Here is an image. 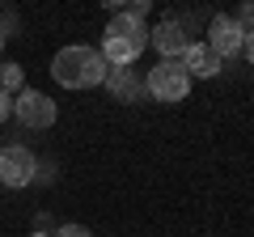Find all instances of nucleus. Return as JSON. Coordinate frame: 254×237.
<instances>
[{
	"mask_svg": "<svg viewBox=\"0 0 254 237\" xmlns=\"http://www.w3.org/2000/svg\"><path fill=\"white\" fill-rule=\"evenodd\" d=\"M0 51H4V34H0Z\"/></svg>",
	"mask_w": 254,
	"mask_h": 237,
	"instance_id": "obj_15",
	"label": "nucleus"
},
{
	"mask_svg": "<svg viewBox=\"0 0 254 237\" xmlns=\"http://www.w3.org/2000/svg\"><path fill=\"white\" fill-rule=\"evenodd\" d=\"M51 237H93V229L89 225H60Z\"/></svg>",
	"mask_w": 254,
	"mask_h": 237,
	"instance_id": "obj_10",
	"label": "nucleus"
},
{
	"mask_svg": "<svg viewBox=\"0 0 254 237\" xmlns=\"http://www.w3.org/2000/svg\"><path fill=\"white\" fill-rule=\"evenodd\" d=\"M242 38H246V30L237 26L229 13H216V17H212V26H208V47L220 55V59L242 55Z\"/></svg>",
	"mask_w": 254,
	"mask_h": 237,
	"instance_id": "obj_5",
	"label": "nucleus"
},
{
	"mask_svg": "<svg viewBox=\"0 0 254 237\" xmlns=\"http://www.w3.org/2000/svg\"><path fill=\"white\" fill-rule=\"evenodd\" d=\"M9 115H13V98H9V93H0V123H4Z\"/></svg>",
	"mask_w": 254,
	"mask_h": 237,
	"instance_id": "obj_12",
	"label": "nucleus"
},
{
	"mask_svg": "<svg viewBox=\"0 0 254 237\" xmlns=\"http://www.w3.org/2000/svg\"><path fill=\"white\" fill-rule=\"evenodd\" d=\"M30 237H51V233H38V229H34V233H30Z\"/></svg>",
	"mask_w": 254,
	"mask_h": 237,
	"instance_id": "obj_14",
	"label": "nucleus"
},
{
	"mask_svg": "<svg viewBox=\"0 0 254 237\" xmlns=\"http://www.w3.org/2000/svg\"><path fill=\"white\" fill-rule=\"evenodd\" d=\"M21 89H26V68L13 64V59H9V64H0V93H9V98H13V93H21Z\"/></svg>",
	"mask_w": 254,
	"mask_h": 237,
	"instance_id": "obj_9",
	"label": "nucleus"
},
{
	"mask_svg": "<svg viewBox=\"0 0 254 237\" xmlns=\"http://www.w3.org/2000/svg\"><path fill=\"white\" fill-rule=\"evenodd\" d=\"M110 72V64L102 59L98 47H64V51H55L51 59V76L64 85V89H93V85H102Z\"/></svg>",
	"mask_w": 254,
	"mask_h": 237,
	"instance_id": "obj_1",
	"label": "nucleus"
},
{
	"mask_svg": "<svg viewBox=\"0 0 254 237\" xmlns=\"http://www.w3.org/2000/svg\"><path fill=\"white\" fill-rule=\"evenodd\" d=\"M102 85H106V89L115 93L119 102H136V98H144V81H140L131 68H110Z\"/></svg>",
	"mask_w": 254,
	"mask_h": 237,
	"instance_id": "obj_8",
	"label": "nucleus"
},
{
	"mask_svg": "<svg viewBox=\"0 0 254 237\" xmlns=\"http://www.w3.org/2000/svg\"><path fill=\"white\" fill-rule=\"evenodd\" d=\"M34 174H38V157L30 153L26 144H9V148H0V186L21 191V186L34 182Z\"/></svg>",
	"mask_w": 254,
	"mask_h": 237,
	"instance_id": "obj_3",
	"label": "nucleus"
},
{
	"mask_svg": "<svg viewBox=\"0 0 254 237\" xmlns=\"http://www.w3.org/2000/svg\"><path fill=\"white\" fill-rule=\"evenodd\" d=\"M0 148H4V144H0Z\"/></svg>",
	"mask_w": 254,
	"mask_h": 237,
	"instance_id": "obj_16",
	"label": "nucleus"
},
{
	"mask_svg": "<svg viewBox=\"0 0 254 237\" xmlns=\"http://www.w3.org/2000/svg\"><path fill=\"white\" fill-rule=\"evenodd\" d=\"M144 93L153 102H182L190 93L187 68H182L178 59H161V64H153V68H148V76H144Z\"/></svg>",
	"mask_w": 254,
	"mask_h": 237,
	"instance_id": "obj_2",
	"label": "nucleus"
},
{
	"mask_svg": "<svg viewBox=\"0 0 254 237\" xmlns=\"http://www.w3.org/2000/svg\"><path fill=\"white\" fill-rule=\"evenodd\" d=\"M148 43L161 51V59H178L190 38H187V30H182V21H161L157 30H148Z\"/></svg>",
	"mask_w": 254,
	"mask_h": 237,
	"instance_id": "obj_7",
	"label": "nucleus"
},
{
	"mask_svg": "<svg viewBox=\"0 0 254 237\" xmlns=\"http://www.w3.org/2000/svg\"><path fill=\"white\" fill-rule=\"evenodd\" d=\"M178 64L187 68V76H190V81H195V76H203V81H212V76L220 72V64H225V59H220V55L212 51L208 43H187V51L178 55Z\"/></svg>",
	"mask_w": 254,
	"mask_h": 237,
	"instance_id": "obj_6",
	"label": "nucleus"
},
{
	"mask_svg": "<svg viewBox=\"0 0 254 237\" xmlns=\"http://www.w3.org/2000/svg\"><path fill=\"white\" fill-rule=\"evenodd\" d=\"M13 115H17L21 127L43 131V127H51L55 118H60V110H55V102L47 98V93H38V89H21L17 98H13Z\"/></svg>",
	"mask_w": 254,
	"mask_h": 237,
	"instance_id": "obj_4",
	"label": "nucleus"
},
{
	"mask_svg": "<svg viewBox=\"0 0 254 237\" xmlns=\"http://www.w3.org/2000/svg\"><path fill=\"white\" fill-rule=\"evenodd\" d=\"M233 21H237V26H242V30H246V34H250V30H254V4H242Z\"/></svg>",
	"mask_w": 254,
	"mask_h": 237,
	"instance_id": "obj_11",
	"label": "nucleus"
},
{
	"mask_svg": "<svg viewBox=\"0 0 254 237\" xmlns=\"http://www.w3.org/2000/svg\"><path fill=\"white\" fill-rule=\"evenodd\" d=\"M242 51H246V59H250V64H254V30H250V34H246V38H242Z\"/></svg>",
	"mask_w": 254,
	"mask_h": 237,
	"instance_id": "obj_13",
	"label": "nucleus"
}]
</instances>
